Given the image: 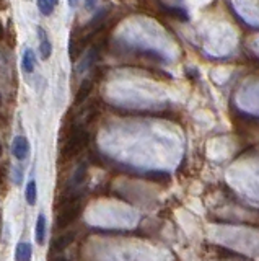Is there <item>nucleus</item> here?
I'll return each mask as SVG.
<instances>
[{
	"label": "nucleus",
	"instance_id": "1",
	"mask_svg": "<svg viewBox=\"0 0 259 261\" xmlns=\"http://www.w3.org/2000/svg\"><path fill=\"white\" fill-rule=\"evenodd\" d=\"M88 144V134L85 130H75V133H72V136L69 137V141L64 144L62 150H61V155L64 159H74L75 155H78L82 152Z\"/></svg>",
	"mask_w": 259,
	"mask_h": 261
},
{
	"label": "nucleus",
	"instance_id": "2",
	"mask_svg": "<svg viewBox=\"0 0 259 261\" xmlns=\"http://www.w3.org/2000/svg\"><path fill=\"white\" fill-rule=\"evenodd\" d=\"M78 216H80V206H78V204H74V202L67 204L66 209H64L61 214L57 216V224H55V227H57V228H66L72 222H75Z\"/></svg>",
	"mask_w": 259,
	"mask_h": 261
},
{
	"label": "nucleus",
	"instance_id": "3",
	"mask_svg": "<svg viewBox=\"0 0 259 261\" xmlns=\"http://www.w3.org/2000/svg\"><path fill=\"white\" fill-rule=\"evenodd\" d=\"M12 153L17 160H25L30 153V142L26 137L17 136L12 142Z\"/></svg>",
	"mask_w": 259,
	"mask_h": 261
},
{
	"label": "nucleus",
	"instance_id": "4",
	"mask_svg": "<svg viewBox=\"0 0 259 261\" xmlns=\"http://www.w3.org/2000/svg\"><path fill=\"white\" fill-rule=\"evenodd\" d=\"M38 36H39V56H41L43 61H47L52 56V44L43 27H38Z\"/></svg>",
	"mask_w": 259,
	"mask_h": 261
},
{
	"label": "nucleus",
	"instance_id": "5",
	"mask_svg": "<svg viewBox=\"0 0 259 261\" xmlns=\"http://www.w3.org/2000/svg\"><path fill=\"white\" fill-rule=\"evenodd\" d=\"M33 258V247L28 242H20L15 248V261H31Z\"/></svg>",
	"mask_w": 259,
	"mask_h": 261
},
{
	"label": "nucleus",
	"instance_id": "6",
	"mask_svg": "<svg viewBox=\"0 0 259 261\" xmlns=\"http://www.w3.org/2000/svg\"><path fill=\"white\" fill-rule=\"evenodd\" d=\"M75 240V233L74 232H69V233H64V235H59L57 239L52 242V250L54 251H62L69 248L72 243Z\"/></svg>",
	"mask_w": 259,
	"mask_h": 261
},
{
	"label": "nucleus",
	"instance_id": "7",
	"mask_svg": "<svg viewBox=\"0 0 259 261\" xmlns=\"http://www.w3.org/2000/svg\"><path fill=\"white\" fill-rule=\"evenodd\" d=\"M92 90H93V82L92 80H83L82 84H80L78 90H77V93H75V105H82L88 96H90L92 93Z\"/></svg>",
	"mask_w": 259,
	"mask_h": 261
},
{
	"label": "nucleus",
	"instance_id": "8",
	"mask_svg": "<svg viewBox=\"0 0 259 261\" xmlns=\"http://www.w3.org/2000/svg\"><path fill=\"white\" fill-rule=\"evenodd\" d=\"M21 67L26 73H33L36 67V56L33 49H25V54L21 57Z\"/></svg>",
	"mask_w": 259,
	"mask_h": 261
},
{
	"label": "nucleus",
	"instance_id": "9",
	"mask_svg": "<svg viewBox=\"0 0 259 261\" xmlns=\"http://www.w3.org/2000/svg\"><path fill=\"white\" fill-rule=\"evenodd\" d=\"M35 237H36V243H38V245H43V243H44V239H46V217H44L43 214H39V216H38Z\"/></svg>",
	"mask_w": 259,
	"mask_h": 261
},
{
	"label": "nucleus",
	"instance_id": "10",
	"mask_svg": "<svg viewBox=\"0 0 259 261\" xmlns=\"http://www.w3.org/2000/svg\"><path fill=\"white\" fill-rule=\"evenodd\" d=\"M25 198L26 202L30 206H35L36 201H38V186L35 179H30V183L26 185V191H25Z\"/></svg>",
	"mask_w": 259,
	"mask_h": 261
},
{
	"label": "nucleus",
	"instance_id": "11",
	"mask_svg": "<svg viewBox=\"0 0 259 261\" xmlns=\"http://www.w3.org/2000/svg\"><path fill=\"white\" fill-rule=\"evenodd\" d=\"M38 8H39V12H41L43 15L49 16L52 13V10L55 8V2H49V0H39Z\"/></svg>",
	"mask_w": 259,
	"mask_h": 261
},
{
	"label": "nucleus",
	"instance_id": "12",
	"mask_svg": "<svg viewBox=\"0 0 259 261\" xmlns=\"http://www.w3.org/2000/svg\"><path fill=\"white\" fill-rule=\"evenodd\" d=\"M87 175V167L85 165H78L77 171H75V176H74V185H78L83 181V178Z\"/></svg>",
	"mask_w": 259,
	"mask_h": 261
},
{
	"label": "nucleus",
	"instance_id": "13",
	"mask_svg": "<svg viewBox=\"0 0 259 261\" xmlns=\"http://www.w3.org/2000/svg\"><path fill=\"white\" fill-rule=\"evenodd\" d=\"M21 170H23L21 167L15 168V178H17V183H20V181H21V176H23V171H21Z\"/></svg>",
	"mask_w": 259,
	"mask_h": 261
},
{
	"label": "nucleus",
	"instance_id": "14",
	"mask_svg": "<svg viewBox=\"0 0 259 261\" xmlns=\"http://www.w3.org/2000/svg\"><path fill=\"white\" fill-rule=\"evenodd\" d=\"M4 35H5V31H4V24H2V21H0V39H4Z\"/></svg>",
	"mask_w": 259,
	"mask_h": 261
},
{
	"label": "nucleus",
	"instance_id": "15",
	"mask_svg": "<svg viewBox=\"0 0 259 261\" xmlns=\"http://www.w3.org/2000/svg\"><path fill=\"white\" fill-rule=\"evenodd\" d=\"M2 153H4V144L0 141V157H2Z\"/></svg>",
	"mask_w": 259,
	"mask_h": 261
},
{
	"label": "nucleus",
	"instance_id": "16",
	"mask_svg": "<svg viewBox=\"0 0 259 261\" xmlns=\"http://www.w3.org/2000/svg\"><path fill=\"white\" fill-rule=\"evenodd\" d=\"M52 261H69L67 258H55V259H52Z\"/></svg>",
	"mask_w": 259,
	"mask_h": 261
},
{
	"label": "nucleus",
	"instance_id": "17",
	"mask_svg": "<svg viewBox=\"0 0 259 261\" xmlns=\"http://www.w3.org/2000/svg\"><path fill=\"white\" fill-rule=\"evenodd\" d=\"M0 108H2V93H0Z\"/></svg>",
	"mask_w": 259,
	"mask_h": 261
}]
</instances>
